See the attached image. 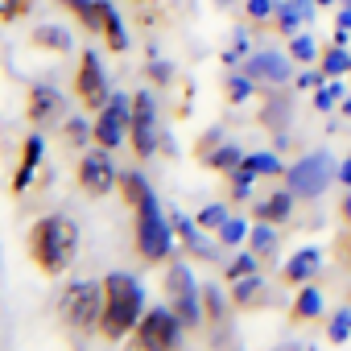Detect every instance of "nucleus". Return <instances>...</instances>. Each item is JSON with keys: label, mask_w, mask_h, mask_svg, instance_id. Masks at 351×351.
<instances>
[{"label": "nucleus", "mask_w": 351, "mask_h": 351, "mask_svg": "<svg viewBox=\"0 0 351 351\" xmlns=\"http://www.w3.org/2000/svg\"><path fill=\"white\" fill-rule=\"evenodd\" d=\"M42 153H46V141H42V132H29V136L21 141V157H17V165H13V178H9V191H13V199H21V195L34 186L38 169H42Z\"/></svg>", "instance_id": "f8f14e48"}, {"label": "nucleus", "mask_w": 351, "mask_h": 351, "mask_svg": "<svg viewBox=\"0 0 351 351\" xmlns=\"http://www.w3.org/2000/svg\"><path fill=\"white\" fill-rule=\"evenodd\" d=\"M71 95L79 99L83 112H99L108 99H112V83L99 66V54L95 50H83L79 62H75V79H71Z\"/></svg>", "instance_id": "0eeeda50"}, {"label": "nucleus", "mask_w": 351, "mask_h": 351, "mask_svg": "<svg viewBox=\"0 0 351 351\" xmlns=\"http://www.w3.org/2000/svg\"><path fill=\"white\" fill-rule=\"evenodd\" d=\"M99 310H104V281H71L58 298V314L66 330L79 339L99 335Z\"/></svg>", "instance_id": "20e7f679"}, {"label": "nucleus", "mask_w": 351, "mask_h": 351, "mask_svg": "<svg viewBox=\"0 0 351 351\" xmlns=\"http://www.w3.org/2000/svg\"><path fill=\"white\" fill-rule=\"evenodd\" d=\"M318 265H322V252H318V248H298V252L281 265V285H293V289L310 285L314 273H318Z\"/></svg>", "instance_id": "dca6fc26"}, {"label": "nucleus", "mask_w": 351, "mask_h": 351, "mask_svg": "<svg viewBox=\"0 0 351 351\" xmlns=\"http://www.w3.org/2000/svg\"><path fill=\"white\" fill-rule=\"evenodd\" d=\"M25 252L42 277H62L79 256V223L71 215H42L29 223Z\"/></svg>", "instance_id": "f257e3e1"}, {"label": "nucleus", "mask_w": 351, "mask_h": 351, "mask_svg": "<svg viewBox=\"0 0 351 351\" xmlns=\"http://www.w3.org/2000/svg\"><path fill=\"white\" fill-rule=\"evenodd\" d=\"M244 13H248V21L265 25V21H273V13H277V0H248Z\"/></svg>", "instance_id": "473e14b6"}, {"label": "nucleus", "mask_w": 351, "mask_h": 351, "mask_svg": "<svg viewBox=\"0 0 351 351\" xmlns=\"http://www.w3.org/2000/svg\"><path fill=\"white\" fill-rule=\"evenodd\" d=\"M252 87H256V83L240 71V75H232V79L223 83V95H228V104H244V99H252Z\"/></svg>", "instance_id": "cd10ccee"}, {"label": "nucleus", "mask_w": 351, "mask_h": 351, "mask_svg": "<svg viewBox=\"0 0 351 351\" xmlns=\"http://www.w3.org/2000/svg\"><path fill=\"white\" fill-rule=\"evenodd\" d=\"M128 145H132L136 161H149L153 149H157V104H153V91L128 95Z\"/></svg>", "instance_id": "1a4fd4ad"}, {"label": "nucleus", "mask_w": 351, "mask_h": 351, "mask_svg": "<svg viewBox=\"0 0 351 351\" xmlns=\"http://www.w3.org/2000/svg\"><path fill=\"white\" fill-rule=\"evenodd\" d=\"M339 178H343V186H351V153H347V161L339 165Z\"/></svg>", "instance_id": "58836bf2"}, {"label": "nucleus", "mask_w": 351, "mask_h": 351, "mask_svg": "<svg viewBox=\"0 0 351 351\" xmlns=\"http://www.w3.org/2000/svg\"><path fill=\"white\" fill-rule=\"evenodd\" d=\"M29 5H34V0H0V21H5V25L21 21L29 13Z\"/></svg>", "instance_id": "72a5a7b5"}, {"label": "nucleus", "mask_w": 351, "mask_h": 351, "mask_svg": "<svg viewBox=\"0 0 351 351\" xmlns=\"http://www.w3.org/2000/svg\"><path fill=\"white\" fill-rule=\"evenodd\" d=\"M256 298H265V289H261V281L256 277H248V281H232V306H256Z\"/></svg>", "instance_id": "a878e982"}, {"label": "nucleus", "mask_w": 351, "mask_h": 351, "mask_svg": "<svg viewBox=\"0 0 351 351\" xmlns=\"http://www.w3.org/2000/svg\"><path fill=\"white\" fill-rule=\"evenodd\" d=\"M314 104H318V108H330V104H335V91H322V95H318Z\"/></svg>", "instance_id": "ea45409f"}, {"label": "nucleus", "mask_w": 351, "mask_h": 351, "mask_svg": "<svg viewBox=\"0 0 351 351\" xmlns=\"http://www.w3.org/2000/svg\"><path fill=\"white\" fill-rule=\"evenodd\" d=\"M330 178H335V169H330V157H326V153H314V157L298 161V165L285 173V182H289V191H293L298 199L322 195V191L330 186Z\"/></svg>", "instance_id": "9b49d317"}, {"label": "nucleus", "mask_w": 351, "mask_h": 351, "mask_svg": "<svg viewBox=\"0 0 351 351\" xmlns=\"http://www.w3.org/2000/svg\"><path fill=\"white\" fill-rule=\"evenodd\" d=\"M91 141H95L99 149H108V153L128 141V95H116V99H108V104L95 112Z\"/></svg>", "instance_id": "9d476101"}, {"label": "nucleus", "mask_w": 351, "mask_h": 351, "mask_svg": "<svg viewBox=\"0 0 351 351\" xmlns=\"http://www.w3.org/2000/svg\"><path fill=\"white\" fill-rule=\"evenodd\" d=\"M322 71H326V75H343V71H351L347 50H343V46H330V50L322 54Z\"/></svg>", "instance_id": "7c9ffc66"}, {"label": "nucleus", "mask_w": 351, "mask_h": 351, "mask_svg": "<svg viewBox=\"0 0 351 351\" xmlns=\"http://www.w3.org/2000/svg\"><path fill=\"white\" fill-rule=\"evenodd\" d=\"M95 17H99V21H95V34L104 38V46L116 50V54H124V50H128V29H124L116 5H112V0H95Z\"/></svg>", "instance_id": "2eb2a0df"}, {"label": "nucleus", "mask_w": 351, "mask_h": 351, "mask_svg": "<svg viewBox=\"0 0 351 351\" xmlns=\"http://www.w3.org/2000/svg\"><path fill=\"white\" fill-rule=\"evenodd\" d=\"M132 252L141 256V265H165L173 252V223L161 215L157 195L132 207Z\"/></svg>", "instance_id": "7ed1b4c3"}, {"label": "nucleus", "mask_w": 351, "mask_h": 351, "mask_svg": "<svg viewBox=\"0 0 351 351\" xmlns=\"http://www.w3.org/2000/svg\"><path fill=\"white\" fill-rule=\"evenodd\" d=\"M116 195H120V199H124V207L132 211V207H141L145 199H153V186L141 178L136 169H124V173H120V182H116Z\"/></svg>", "instance_id": "6ab92c4d"}, {"label": "nucleus", "mask_w": 351, "mask_h": 351, "mask_svg": "<svg viewBox=\"0 0 351 351\" xmlns=\"http://www.w3.org/2000/svg\"><path fill=\"white\" fill-rule=\"evenodd\" d=\"M244 169L256 173V178H281V161L273 153H248L244 157Z\"/></svg>", "instance_id": "5701e85b"}, {"label": "nucleus", "mask_w": 351, "mask_h": 351, "mask_svg": "<svg viewBox=\"0 0 351 351\" xmlns=\"http://www.w3.org/2000/svg\"><path fill=\"white\" fill-rule=\"evenodd\" d=\"M58 5H62L87 34H95V21H99V17H95V0H58Z\"/></svg>", "instance_id": "b1692460"}, {"label": "nucleus", "mask_w": 351, "mask_h": 351, "mask_svg": "<svg viewBox=\"0 0 351 351\" xmlns=\"http://www.w3.org/2000/svg\"><path fill=\"white\" fill-rule=\"evenodd\" d=\"M207 161V169H215V173H236L240 165H244V153H240V145H215V153H207L203 157Z\"/></svg>", "instance_id": "4be33fe9"}, {"label": "nucleus", "mask_w": 351, "mask_h": 351, "mask_svg": "<svg viewBox=\"0 0 351 351\" xmlns=\"http://www.w3.org/2000/svg\"><path fill=\"white\" fill-rule=\"evenodd\" d=\"M165 298H169V310L182 318L186 330H195L203 322V289L195 285V277L182 261H173L165 269Z\"/></svg>", "instance_id": "423d86ee"}, {"label": "nucleus", "mask_w": 351, "mask_h": 351, "mask_svg": "<svg viewBox=\"0 0 351 351\" xmlns=\"http://www.w3.org/2000/svg\"><path fill=\"white\" fill-rule=\"evenodd\" d=\"M293 199H298V195H293L289 186H285V191H273V195H265V199L252 207V219H256V223H269V228H281V223L293 215Z\"/></svg>", "instance_id": "f3484780"}, {"label": "nucleus", "mask_w": 351, "mask_h": 351, "mask_svg": "<svg viewBox=\"0 0 351 351\" xmlns=\"http://www.w3.org/2000/svg\"><path fill=\"white\" fill-rule=\"evenodd\" d=\"M339 265H343V269L351 273V232H347V236L339 240Z\"/></svg>", "instance_id": "e433bc0d"}, {"label": "nucleus", "mask_w": 351, "mask_h": 351, "mask_svg": "<svg viewBox=\"0 0 351 351\" xmlns=\"http://www.w3.org/2000/svg\"><path fill=\"white\" fill-rule=\"evenodd\" d=\"M75 182H79V191L87 195V199H108L112 191H116V182H120V169H116V161L108 157V149H83L79 153V165H75Z\"/></svg>", "instance_id": "6e6552de"}, {"label": "nucleus", "mask_w": 351, "mask_h": 351, "mask_svg": "<svg viewBox=\"0 0 351 351\" xmlns=\"http://www.w3.org/2000/svg\"><path fill=\"white\" fill-rule=\"evenodd\" d=\"M285 54H289L293 62H314V58H318V46H314L310 34H293L289 46H285Z\"/></svg>", "instance_id": "bb28decb"}, {"label": "nucleus", "mask_w": 351, "mask_h": 351, "mask_svg": "<svg viewBox=\"0 0 351 351\" xmlns=\"http://www.w3.org/2000/svg\"><path fill=\"white\" fill-rule=\"evenodd\" d=\"M310 17V0H277V13H273V29L281 38H293L298 25Z\"/></svg>", "instance_id": "a211bd4d"}, {"label": "nucleus", "mask_w": 351, "mask_h": 351, "mask_svg": "<svg viewBox=\"0 0 351 351\" xmlns=\"http://www.w3.org/2000/svg\"><path fill=\"white\" fill-rule=\"evenodd\" d=\"M29 42H34L38 50H50V54H66V50H71V34L58 29V25H38V29L29 34Z\"/></svg>", "instance_id": "412c9836"}, {"label": "nucleus", "mask_w": 351, "mask_h": 351, "mask_svg": "<svg viewBox=\"0 0 351 351\" xmlns=\"http://www.w3.org/2000/svg\"><path fill=\"white\" fill-rule=\"evenodd\" d=\"M347 335H351V310H339L330 322V343H343Z\"/></svg>", "instance_id": "c9c22d12"}, {"label": "nucleus", "mask_w": 351, "mask_h": 351, "mask_svg": "<svg viewBox=\"0 0 351 351\" xmlns=\"http://www.w3.org/2000/svg\"><path fill=\"white\" fill-rule=\"evenodd\" d=\"M273 244H277V232H273L269 223H261V228H252V232H248V252L265 256V252H273Z\"/></svg>", "instance_id": "c756f323"}, {"label": "nucleus", "mask_w": 351, "mask_h": 351, "mask_svg": "<svg viewBox=\"0 0 351 351\" xmlns=\"http://www.w3.org/2000/svg\"><path fill=\"white\" fill-rule=\"evenodd\" d=\"M58 116H62V95H58V87L34 83L29 95H25V120H29L34 128H50Z\"/></svg>", "instance_id": "ddd939ff"}, {"label": "nucleus", "mask_w": 351, "mask_h": 351, "mask_svg": "<svg viewBox=\"0 0 351 351\" xmlns=\"http://www.w3.org/2000/svg\"><path fill=\"white\" fill-rule=\"evenodd\" d=\"M244 236H248V228H244L240 219H228V223H223V228L215 232V240H219V244H240Z\"/></svg>", "instance_id": "f704fd0d"}, {"label": "nucleus", "mask_w": 351, "mask_h": 351, "mask_svg": "<svg viewBox=\"0 0 351 351\" xmlns=\"http://www.w3.org/2000/svg\"><path fill=\"white\" fill-rule=\"evenodd\" d=\"M289 54H277V50H265V54H252L248 62H244V75L252 79V83H269V87H277V83H285L289 79Z\"/></svg>", "instance_id": "4468645a"}, {"label": "nucleus", "mask_w": 351, "mask_h": 351, "mask_svg": "<svg viewBox=\"0 0 351 351\" xmlns=\"http://www.w3.org/2000/svg\"><path fill=\"white\" fill-rule=\"evenodd\" d=\"M87 141H91V124H87L83 116H75V120L62 124V145H66V149H83Z\"/></svg>", "instance_id": "393cba45"}, {"label": "nucleus", "mask_w": 351, "mask_h": 351, "mask_svg": "<svg viewBox=\"0 0 351 351\" xmlns=\"http://www.w3.org/2000/svg\"><path fill=\"white\" fill-rule=\"evenodd\" d=\"M228 219H232V215H228V207H223V203H211V207H203V211H199V228H203V232H211V236H215Z\"/></svg>", "instance_id": "c85d7f7f"}, {"label": "nucleus", "mask_w": 351, "mask_h": 351, "mask_svg": "<svg viewBox=\"0 0 351 351\" xmlns=\"http://www.w3.org/2000/svg\"><path fill=\"white\" fill-rule=\"evenodd\" d=\"M136 5H141V0H136Z\"/></svg>", "instance_id": "79ce46f5"}, {"label": "nucleus", "mask_w": 351, "mask_h": 351, "mask_svg": "<svg viewBox=\"0 0 351 351\" xmlns=\"http://www.w3.org/2000/svg\"><path fill=\"white\" fill-rule=\"evenodd\" d=\"M339 219H343V223H347V228H351V195H347V199H343V203H339Z\"/></svg>", "instance_id": "4c0bfd02"}, {"label": "nucleus", "mask_w": 351, "mask_h": 351, "mask_svg": "<svg viewBox=\"0 0 351 351\" xmlns=\"http://www.w3.org/2000/svg\"><path fill=\"white\" fill-rule=\"evenodd\" d=\"M244 277H256V252H244L228 265V281H244Z\"/></svg>", "instance_id": "2f4dec72"}, {"label": "nucleus", "mask_w": 351, "mask_h": 351, "mask_svg": "<svg viewBox=\"0 0 351 351\" xmlns=\"http://www.w3.org/2000/svg\"><path fill=\"white\" fill-rule=\"evenodd\" d=\"M104 281V310H99V339L104 343H120L136 330L141 314H145V289L132 273H108Z\"/></svg>", "instance_id": "f03ea898"}, {"label": "nucleus", "mask_w": 351, "mask_h": 351, "mask_svg": "<svg viewBox=\"0 0 351 351\" xmlns=\"http://www.w3.org/2000/svg\"><path fill=\"white\" fill-rule=\"evenodd\" d=\"M314 5H322V9H326V5H335V0H314Z\"/></svg>", "instance_id": "a19ab883"}, {"label": "nucleus", "mask_w": 351, "mask_h": 351, "mask_svg": "<svg viewBox=\"0 0 351 351\" xmlns=\"http://www.w3.org/2000/svg\"><path fill=\"white\" fill-rule=\"evenodd\" d=\"M178 335H182V318L169 306H145V314L128 339H132V351H173Z\"/></svg>", "instance_id": "39448f33"}, {"label": "nucleus", "mask_w": 351, "mask_h": 351, "mask_svg": "<svg viewBox=\"0 0 351 351\" xmlns=\"http://www.w3.org/2000/svg\"><path fill=\"white\" fill-rule=\"evenodd\" d=\"M318 314H322V293L314 285H302L293 306H289V322H314Z\"/></svg>", "instance_id": "aec40b11"}]
</instances>
